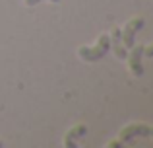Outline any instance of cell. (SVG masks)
Listing matches in <instances>:
<instances>
[{
  "label": "cell",
  "instance_id": "obj_1",
  "mask_svg": "<svg viewBox=\"0 0 153 148\" xmlns=\"http://www.w3.org/2000/svg\"><path fill=\"white\" fill-rule=\"evenodd\" d=\"M108 51H111V37L108 35H101L99 41L93 47H79L78 57L85 62H97V61H101Z\"/></svg>",
  "mask_w": 153,
  "mask_h": 148
},
{
  "label": "cell",
  "instance_id": "obj_2",
  "mask_svg": "<svg viewBox=\"0 0 153 148\" xmlns=\"http://www.w3.org/2000/svg\"><path fill=\"white\" fill-rule=\"evenodd\" d=\"M146 137L153 138V127L143 125V123H134V125H128V127H124V129L120 131L118 140L130 142V140H134V138H146Z\"/></svg>",
  "mask_w": 153,
  "mask_h": 148
},
{
  "label": "cell",
  "instance_id": "obj_3",
  "mask_svg": "<svg viewBox=\"0 0 153 148\" xmlns=\"http://www.w3.org/2000/svg\"><path fill=\"white\" fill-rule=\"evenodd\" d=\"M143 26H146V20H143V18H134V20H130V22L120 29V31H122V43H124L126 49H132V47H134L136 33H138Z\"/></svg>",
  "mask_w": 153,
  "mask_h": 148
},
{
  "label": "cell",
  "instance_id": "obj_4",
  "mask_svg": "<svg viewBox=\"0 0 153 148\" xmlns=\"http://www.w3.org/2000/svg\"><path fill=\"white\" fill-rule=\"evenodd\" d=\"M128 65H130V70L136 78L143 76V65H142V59H143V45H134L132 47V53L128 55Z\"/></svg>",
  "mask_w": 153,
  "mask_h": 148
},
{
  "label": "cell",
  "instance_id": "obj_5",
  "mask_svg": "<svg viewBox=\"0 0 153 148\" xmlns=\"http://www.w3.org/2000/svg\"><path fill=\"white\" fill-rule=\"evenodd\" d=\"M108 37H111V51L116 55V59L124 61V59L128 57V51H126V47H124V43H122V31H120V27H114Z\"/></svg>",
  "mask_w": 153,
  "mask_h": 148
},
{
  "label": "cell",
  "instance_id": "obj_6",
  "mask_svg": "<svg viewBox=\"0 0 153 148\" xmlns=\"http://www.w3.org/2000/svg\"><path fill=\"white\" fill-rule=\"evenodd\" d=\"M87 134V125H76L74 129H70L64 137V146L66 148H76L78 146V140L83 138Z\"/></svg>",
  "mask_w": 153,
  "mask_h": 148
},
{
  "label": "cell",
  "instance_id": "obj_7",
  "mask_svg": "<svg viewBox=\"0 0 153 148\" xmlns=\"http://www.w3.org/2000/svg\"><path fill=\"white\" fill-rule=\"evenodd\" d=\"M41 2H45V0H25V6H37V4H41ZM49 2H60V0H49Z\"/></svg>",
  "mask_w": 153,
  "mask_h": 148
},
{
  "label": "cell",
  "instance_id": "obj_8",
  "mask_svg": "<svg viewBox=\"0 0 153 148\" xmlns=\"http://www.w3.org/2000/svg\"><path fill=\"white\" fill-rule=\"evenodd\" d=\"M122 144H124L122 140H112V142H108V144H107V148H116V146H122Z\"/></svg>",
  "mask_w": 153,
  "mask_h": 148
},
{
  "label": "cell",
  "instance_id": "obj_9",
  "mask_svg": "<svg viewBox=\"0 0 153 148\" xmlns=\"http://www.w3.org/2000/svg\"><path fill=\"white\" fill-rule=\"evenodd\" d=\"M0 148H2V142H0Z\"/></svg>",
  "mask_w": 153,
  "mask_h": 148
}]
</instances>
